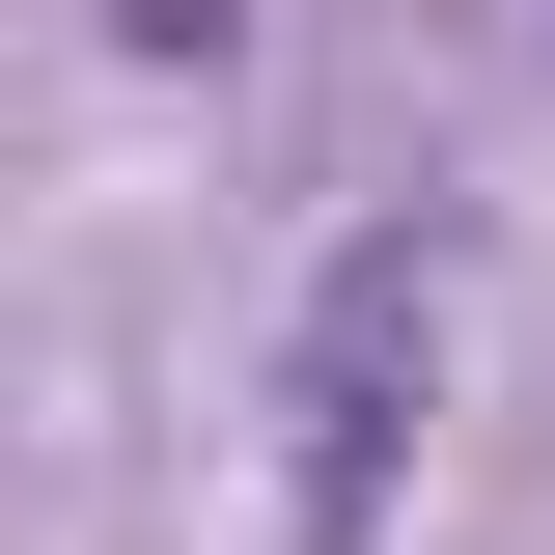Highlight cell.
<instances>
[{"label":"cell","mask_w":555,"mask_h":555,"mask_svg":"<svg viewBox=\"0 0 555 555\" xmlns=\"http://www.w3.org/2000/svg\"><path fill=\"white\" fill-rule=\"evenodd\" d=\"M416 250H361L334 306H306V555H361V500H389V416H416Z\"/></svg>","instance_id":"obj_1"},{"label":"cell","mask_w":555,"mask_h":555,"mask_svg":"<svg viewBox=\"0 0 555 555\" xmlns=\"http://www.w3.org/2000/svg\"><path fill=\"white\" fill-rule=\"evenodd\" d=\"M112 28H139V56H222V28H250V0H112Z\"/></svg>","instance_id":"obj_2"}]
</instances>
